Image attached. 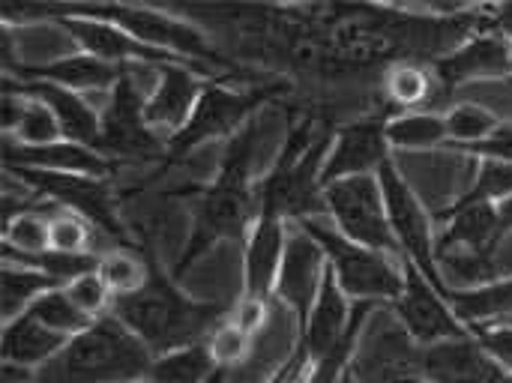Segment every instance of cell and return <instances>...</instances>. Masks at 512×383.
Instances as JSON below:
<instances>
[{
	"mask_svg": "<svg viewBox=\"0 0 512 383\" xmlns=\"http://www.w3.org/2000/svg\"><path fill=\"white\" fill-rule=\"evenodd\" d=\"M258 141V120H249L228 144L219 174L213 183L201 192L189 240L177 258V267L171 270L174 279L192 270L195 261H201L207 252H213L225 240H240L249 234L255 222V195H252V156Z\"/></svg>",
	"mask_w": 512,
	"mask_h": 383,
	"instance_id": "1",
	"label": "cell"
},
{
	"mask_svg": "<svg viewBox=\"0 0 512 383\" xmlns=\"http://www.w3.org/2000/svg\"><path fill=\"white\" fill-rule=\"evenodd\" d=\"M111 315L129 327L153 357L201 345L216 330V324L228 315L216 303H201L183 294L174 276H165L162 267L153 261L150 279L141 291L129 297H117Z\"/></svg>",
	"mask_w": 512,
	"mask_h": 383,
	"instance_id": "2",
	"label": "cell"
},
{
	"mask_svg": "<svg viewBox=\"0 0 512 383\" xmlns=\"http://www.w3.org/2000/svg\"><path fill=\"white\" fill-rule=\"evenodd\" d=\"M150 366V348L114 315H105L36 369L33 383H141Z\"/></svg>",
	"mask_w": 512,
	"mask_h": 383,
	"instance_id": "3",
	"label": "cell"
},
{
	"mask_svg": "<svg viewBox=\"0 0 512 383\" xmlns=\"http://www.w3.org/2000/svg\"><path fill=\"white\" fill-rule=\"evenodd\" d=\"M300 225L321 243L330 273L339 291L354 303H396L405 288V261L396 255L357 246L345 240L336 228H324L315 219H300Z\"/></svg>",
	"mask_w": 512,
	"mask_h": 383,
	"instance_id": "4",
	"label": "cell"
},
{
	"mask_svg": "<svg viewBox=\"0 0 512 383\" xmlns=\"http://www.w3.org/2000/svg\"><path fill=\"white\" fill-rule=\"evenodd\" d=\"M69 12L78 15H90V18H102L120 30H126L132 39L168 51L180 60H192L195 66H222L231 69V63L210 48V42L201 36V30L195 24H189L186 18H177L165 9H153V6H126V3H108V6H93V3H63Z\"/></svg>",
	"mask_w": 512,
	"mask_h": 383,
	"instance_id": "5",
	"label": "cell"
},
{
	"mask_svg": "<svg viewBox=\"0 0 512 383\" xmlns=\"http://www.w3.org/2000/svg\"><path fill=\"white\" fill-rule=\"evenodd\" d=\"M282 90H285L282 84L231 90L225 81H207L198 102H195L192 117L186 120V126L165 141V162L183 159L207 141L237 135L249 120H255V111L264 102H270L273 96H279Z\"/></svg>",
	"mask_w": 512,
	"mask_h": 383,
	"instance_id": "6",
	"label": "cell"
},
{
	"mask_svg": "<svg viewBox=\"0 0 512 383\" xmlns=\"http://www.w3.org/2000/svg\"><path fill=\"white\" fill-rule=\"evenodd\" d=\"M324 207H327L330 219L336 222V231L345 240L402 258V249H399L390 219H387V204H384L378 174L327 183Z\"/></svg>",
	"mask_w": 512,
	"mask_h": 383,
	"instance_id": "7",
	"label": "cell"
},
{
	"mask_svg": "<svg viewBox=\"0 0 512 383\" xmlns=\"http://www.w3.org/2000/svg\"><path fill=\"white\" fill-rule=\"evenodd\" d=\"M21 186L33 189L36 195L48 198V204L69 210L90 222L96 231L114 237L123 246H132L126 237V228L120 222L114 192L105 180L84 177V174H54V171H36V168H6ZM135 249V246H132Z\"/></svg>",
	"mask_w": 512,
	"mask_h": 383,
	"instance_id": "8",
	"label": "cell"
},
{
	"mask_svg": "<svg viewBox=\"0 0 512 383\" xmlns=\"http://www.w3.org/2000/svg\"><path fill=\"white\" fill-rule=\"evenodd\" d=\"M378 183L384 192L393 237L402 249V261H411L438 291H447V285L438 273V249H435L438 243L432 240V222H429L417 192L411 189V183L393 165V159H387L378 168Z\"/></svg>",
	"mask_w": 512,
	"mask_h": 383,
	"instance_id": "9",
	"label": "cell"
},
{
	"mask_svg": "<svg viewBox=\"0 0 512 383\" xmlns=\"http://www.w3.org/2000/svg\"><path fill=\"white\" fill-rule=\"evenodd\" d=\"M147 96L135 87L132 75L123 72L117 87L111 90V102L102 111V138L99 153L120 162V159H165V144H159L156 132L144 120Z\"/></svg>",
	"mask_w": 512,
	"mask_h": 383,
	"instance_id": "10",
	"label": "cell"
},
{
	"mask_svg": "<svg viewBox=\"0 0 512 383\" xmlns=\"http://www.w3.org/2000/svg\"><path fill=\"white\" fill-rule=\"evenodd\" d=\"M393 312L417 348L468 336V327L456 318L444 291H438L411 261H405V288L393 303Z\"/></svg>",
	"mask_w": 512,
	"mask_h": 383,
	"instance_id": "11",
	"label": "cell"
},
{
	"mask_svg": "<svg viewBox=\"0 0 512 383\" xmlns=\"http://www.w3.org/2000/svg\"><path fill=\"white\" fill-rule=\"evenodd\" d=\"M327 270L330 264H327L321 243L300 222H288V246H285V261H282L279 282H276V297L288 306V312H294L297 330L306 327L321 297Z\"/></svg>",
	"mask_w": 512,
	"mask_h": 383,
	"instance_id": "12",
	"label": "cell"
},
{
	"mask_svg": "<svg viewBox=\"0 0 512 383\" xmlns=\"http://www.w3.org/2000/svg\"><path fill=\"white\" fill-rule=\"evenodd\" d=\"M390 159L387 123L381 120H351L336 129L330 153L321 168V183H336L348 177L378 174V168Z\"/></svg>",
	"mask_w": 512,
	"mask_h": 383,
	"instance_id": "13",
	"label": "cell"
},
{
	"mask_svg": "<svg viewBox=\"0 0 512 383\" xmlns=\"http://www.w3.org/2000/svg\"><path fill=\"white\" fill-rule=\"evenodd\" d=\"M288 246V219L258 210L249 234H246V252H243V297L264 300L276 294L279 270L285 261Z\"/></svg>",
	"mask_w": 512,
	"mask_h": 383,
	"instance_id": "14",
	"label": "cell"
},
{
	"mask_svg": "<svg viewBox=\"0 0 512 383\" xmlns=\"http://www.w3.org/2000/svg\"><path fill=\"white\" fill-rule=\"evenodd\" d=\"M198 69H189L186 63H165L159 69L156 87L147 93V105H144V120L153 132L165 129L168 138L174 132H180L186 126V120L195 111V102L204 90L207 81H201Z\"/></svg>",
	"mask_w": 512,
	"mask_h": 383,
	"instance_id": "15",
	"label": "cell"
},
{
	"mask_svg": "<svg viewBox=\"0 0 512 383\" xmlns=\"http://www.w3.org/2000/svg\"><path fill=\"white\" fill-rule=\"evenodd\" d=\"M420 375L429 383H504V369L474 336L420 348Z\"/></svg>",
	"mask_w": 512,
	"mask_h": 383,
	"instance_id": "16",
	"label": "cell"
},
{
	"mask_svg": "<svg viewBox=\"0 0 512 383\" xmlns=\"http://www.w3.org/2000/svg\"><path fill=\"white\" fill-rule=\"evenodd\" d=\"M3 165L6 168H36V171H54V174H84L96 180H108L117 168L114 159L102 156L93 147L75 144V141H54L42 147H24L6 138L3 144Z\"/></svg>",
	"mask_w": 512,
	"mask_h": 383,
	"instance_id": "17",
	"label": "cell"
},
{
	"mask_svg": "<svg viewBox=\"0 0 512 383\" xmlns=\"http://www.w3.org/2000/svg\"><path fill=\"white\" fill-rule=\"evenodd\" d=\"M6 90H15V93H24V96L45 102L51 108L54 120L60 123L63 141H75V144L99 150L102 114H96V108L81 93H72V90L48 84V81H18L15 84L12 78H6Z\"/></svg>",
	"mask_w": 512,
	"mask_h": 383,
	"instance_id": "18",
	"label": "cell"
},
{
	"mask_svg": "<svg viewBox=\"0 0 512 383\" xmlns=\"http://www.w3.org/2000/svg\"><path fill=\"white\" fill-rule=\"evenodd\" d=\"M447 228L438 237V261L456 249V258H492L501 234L498 204H453Z\"/></svg>",
	"mask_w": 512,
	"mask_h": 383,
	"instance_id": "19",
	"label": "cell"
},
{
	"mask_svg": "<svg viewBox=\"0 0 512 383\" xmlns=\"http://www.w3.org/2000/svg\"><path fill=\"white\" fill-rule=\"evenodd\" d=\"M512 72V45L495 33H477L447 57L435 60V78L444 87H456L474 78H498Z\"/></svg>",
	"mask_w": 512,
	"mask_h": 383,
	"instance_id": "20",
	"label": "cell"
},
{
	"mask_svg": "<svg viewBox=\"0 0 512 383\" xmlns=\"http://www.w3.org/2000/svg\"><path fill=\"white\" fill-rule=\"evenodd\" d=\"M123 72H126V66H114V63H105V60L90 57L84 51H75V54H63L57 60L21 66L15 75H18V81H48V84L66 87V90L84 96L93 90H99V93L114 90L117 81L123 78Z\"/></svg>",
	"mask_w": 512,
	"mask_h": 383,
	"instance_id": "21",
	"label": "cell"
},
{
	"mask_svg": "<svg viewBox=\"0 0 512 383\" xmlns=\"http://www.w3.org/2000/svg\"><path fill=\"white\" fill-rule=\"evenodd\" d=\"M66 345H69L66 336L48 330L30 312H24L15 321L3 324L0 354H3V366H15V369H24V372H36L48 360H54Z\"/></svg>",
	"mask_w": 512,
	"mask_h": 383,
	"instance_id": "22",
	"label": "cell"
},
{
	"mask_svg": "<svg viewBox=\"0 0 512 383\" xmlns=\"http://www.w3.org/2000/svg\"><path fill=\"white\" fill-rule=\"evenodd\" d=\"M456 318L471 330L483 324H501L512 318V279L483 282L474 288H447L444 291Z\"/></svg>",
	"mask_w": 512,
	"mask_h": 383,
	"instance_id": "23",
	"label": "cell"
},
{
	"mask_svg": "<svg viewBox=\"0 0 512 383\" xmlns=\"http://www.w3.org/2000/svg\"><path fill=\"white\" fill-rule=\"evenodd\" d=\"M54 204L45 207H21V213L6 216L3 222V255L6 261H21V258H39L51 252V216Z\"/></svg>",
	"mask_w": 512,
	"mask_h": 383,
	"instance_id": "24",
	"label": "cell"
},
{
	"mask_svg": "<svg viewBox=\"0 0 512 383\" xmlns=\"http://www.w3.org/2000/svg\"><path fill=\"white\" fill-rule=\"evenodd\" d=\"M51 288H60L48 273L27 267V264H12L3 261V276H0V303H3V324L15 321L24 315L42 294Z\"/></svg>",
	"mask_w": 512,
	"mask_h": 383,
	"instance_id": "25",
	"label": "cell"
},
{
	"mask_svg": "<svg viewBox=\"0 0 512 383\" xmlns=\"http://www.w3.org/2000/svg\"><path fill=\"white\" fill-rule=\"evenodd\" d=\"M387 144L393 150H426L447 144V120L435 111H402L387 120Z\"/></svg>",
	"mask_w": 512,
	"mask_h": 383,
	"instance_id": "26",
	"label": "cell"
},
{
	"mask_svg": "<svg viewBox=\"0 0 512 383\" xmlns=\"http://www.w3.org/2000/svg\"><path fill=\"white\" fill-rule=\"evenodd\" d=\"M219 372L216 360L210 357L207 345H189L162 357H153L150 366V383H207Z\"/></svg>",
	"mask_w": 512,
	"mask_h": 383,
	"instance_id": "27",
	"label": "cell"
},
{
	"mask_svg": "<svg viewBox=\"0 0 512 383\" xmlns=\"http://www.w3.org/2000/svg\"><path fill=\"white\" fill-rule=\"evenodd\" d=\"M150 270H153V258H141L132 246H120L99 255V276L114 294V300L141 291L150 279Z\"/></svg>",
	"mask_w": 512,
	"mask_h": 383,
	"instance_id": "28",
	"label": "cell"
},
{
	"mask_svg": "<svg viewBox=\"0 0 512 383\" xmlns=\"http://www.w3.org/2000/svg\"><path fill=\"white\" fill-rule=\"evenodd\" d=\"M27 312H30L39 324H45L48 330H54V333H60V336H66V339H75V336H81L84 330H90V327L96 324L90 315H84V312L69 300V294L63 291V285H60V288H51L48 294H42Z\"/></svg>",
	"mask_w": 512,
	"mask_h": 383,
	"instance_id": "29",
	"label": "cell"
},
{
	"mask_svg": "<svg viewBox=\"0 0 512 383\" xmlns=\"http://www.w3.org/2000/svg\"><path fill=\"white\" fill-rule=\"evenodd\" d=\"M447 141L450 147H468V144H477V141H486L489 135H495L501 129V120L498 114H492L486 105L480 102H462V105H453L447 114Z\"/></svg>",
	"mask_w": 512,
	"mask_h": 383,
	"instance_id": "30",
	"label": "cell"
},
{
	"mask_svg": "<svg viewBox=\"0 0 512 383\" xmlns=\"http://www.w3.org/2000/svg\"><path fill=\"white\" fill-rule=\"evenodd\" d=\"M384 90L393 105H399L405 111L417 108L426 99H432V72H426L414 60H402V63L390 66V72L384 78Z\"/></svg>",
	"mask_w": 512,
	"mask_h": 383,
	"instance_id": "31",
	"label": "cell"
},
{
	"mask_svg": "<svg viewBox=\"0 0 512 383\" xmlns=\"http://www.w3.org/2000/svg\"><path fill=\"white\" fill-rule=\"evenodd\" d=\"M512 195V162L486 159L471 192L462 195L456 204H504Z\"/></svg>",
	"mask_w": 512,
	"mask_h": 383,
	"instance_id": "32",
	"label": "cell"
},
{
	"mask_svg": "<svg viewBox=\"0 0 512 383\" xmlns=\"http://www.w3.org/2000/svg\"><path fill=\"white\" fill-rule=\"evenodd\" d=\"M252 336H246L228 315L216 324V330L207 336V351H210V357L216 360V366L219 369H234L237 363H243L246 360V354H249V348H252Z\"/></svg>",
	"mask_w": 512,
	"mask_h": 383,
	"instance_id": "33",
	"label": "cell"
},
{
	"mask_svg": "<svg viewBox=\"0 0 512 383\" xmlns=\"http://www.w3.org/2000/svg\"><path fill=\"white\" fill-rule=\"evenodd\" d=\"M51 225V252H66V255H87V243H90V222H84L81 216L54 207L48 216Z\"/></svg>",
	"mask_w": 512,
	"mask_h": 383,
	"instance_id": "34",
	"label": "cell"
},
{
	"mask_svg": "<svg viewBox=\"0 0 512 383\" xmlns=\"http://www.w3.org/2000/svg\"><path fill=\"white\" fill-rule=\"evenodd\" d=\"M63 291H66L69 300H72L84 315H90L93 321L111 315L114 294H111L108 285L102 282L99 270H96V273H87V276H81V279H75V282H69V285H63Z\"/></svg>",
	"mask_w": 512,
	"mask_h": 383,
	"instance_id": "35",
	"label": "cell"
},
{
	"mask_svg": "<svg viewBox=\"0 0 512 383\" xmlns=\"http://www.w3.org/2000/svg\"><path fill=\"white\" fill-rule=\"evenodd\" d=\"M477 345L507 372L512 375V321L501 324H483V327H471Z\"/></svg>",
	"mask_w": 512,
	"mask_h": 383,
	"instance_id": "36",
	"label": "cell"
},
{
	"mask_svg": "<svg viewBox=\"0 0 512 383\" xmlns=\"http://www.w3.org/2000/svg\"><path fill=\"white\" fill-rule=\"evenodd\" d=\"M267 315H270V303H264V300H249V297H240L237 306L228 312V318H231L246 336H252V339L264 330Z\"/></svg>",
	"mask_w": 512,
	"mask_h": 383,
	"instance_id": "37",
	"label": "cell"
},
{
	"mask_svg": "<svg viewBox=\"0 0 512 383\" xmlns=\"http://www.w3.org/2000/svg\"><path fill=\"white\" fill-rule=\"evenodd\" d=\"M459 150H468V153L492 159V162H512V129L510 126H501L486 141H477V144H468V147H459Z\"/></svg>",
	"mask_w": 512,
	"mask_h": 383,
	"instance_id": "38",
	"label": "cell"
},
{
	"mask_svg": "<svg viewBox=\"0 0 512 383\" xmlns=\"http://www.w3.org/2000/svg\"><path fill=\"white\" fill-rule=\"evenodd\" d=\"M312 366H315V363H312L309 351H306L300 342H294V348H291L288 360H285V363L270 375V381L267 383H303Z\"/></svg>",
	"mask_w": 512,
	"mask_h": 383,
	"instance_id": "39",
	"label": "cell"
},
{
	"mask_svg": "<svg viewBox=\"0 0 512 383\" xmlns=\"http://www.w3.org/2000/svg\"><path fill=\"white\" fill-rule=\"evenodd\" d=\"M483 18H486L489 33H495V36H501V39L512 42V3L486 6V9H483Z\"/></svg>",
	"mask_w": 512,
	"mask_h": 383,
	"instance_id": "40",
	"label": "cell"
},
{
	"mask_svg": "<svg viewBox=\"0 0 512 383\" xmlns=\"http://www.w3.org/2000/svg\"><path fill=\"white\" fill-rule=\"evenodd\" d=\"M498 213H501V234H510L512 231V195L504 201V204H498Z\"/></svg>",
	"mask_w": 512,
	"mask_h": 383,
	"instance_id": "41",
	"label": "cell"
},
{
	"mask_svg": "<svg viewBox=\"0 0 512 383\" xmlns=\"http://www.w3.org/2000/svg\"><path fill=\"white\" fill-rule=\"evenodd\" d=\"M393 383H429L420 372H411V375H402V378H396Z\"/></svg>",
	"mask_w": 512,
	"mask_h": 383,
	"instance_id": "42",
	"label": "cell"
},
{
	"mask_svg": "<svg viewBox=\"0 0 512 383\" xmlns=\"http://www.w3.org/2000/svg\"><path fill=\"white\" fill-rule=\"evenodd\" d=\"M336 383H357V378H354V369L348 366V369L342 372V378H339V381H336Z\"/></svg>",
	"mask_w": 512,
	"mask_h": 383,
	"instance_id": "43",
	"label": "cell"
},
{
	"mask_svg": "<svg viewBox=\"0 0 512 383\" xmlns=\"http://www.w3.org/2000/svg\"><path fill=\"white\" fill-rule=\"evenodd\" d=\"M225 375H228V372H225V369H219V372H216V375H213L207 383H225Z\"/></svg>",
	"mask_w": 512,
	"mask_h": 383,
	"instance_id": "44",
	"label": "cell"
},
{
	"mask_svg": "<svg viewBox=\"0 0 512 383\" xmlns=\"http://www.w3.org/2000/svg\"><path fill=\"white\" fill-rule=\"evenodd\" d=\"M504 383H512V375H504Z\"/></svg>",
	"mask_w": 512,
	"mask_h": 383,
	"instance_id": "45",
	"label": "cell"
}]
</instances>
